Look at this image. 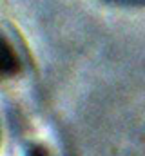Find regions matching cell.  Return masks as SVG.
<instances>
[{"mask_svg": "<svg viewBox=\"0 0 145 156\" xmlns=\"http://www.w3.org/2000/svg\"><path fill=\"white\" fill-rule=\"evenodd\" d=\"M118 5H129V7H145V0H107Z\"/></svg>", "mask_w": 145, "mask_h": 156, "instance_id": "cell-2", "label": "cell"}, {"mask_svg": "<svg viewBox=\"0 0 145 156\" xmlns=\"http://www.w3.org/2000/svg\"><path fill=\"white\" fill-rule=\"evenodd\" d=\"M18 67H20V60L13 44L0 31V80L16 75Z\"/></svg>", "mask_w": 145, "mask_h": 156, "instance_id": "cell-1", "label": "cell"}]
</instances>
